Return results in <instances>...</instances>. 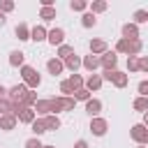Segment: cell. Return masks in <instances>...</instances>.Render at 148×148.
Masks as SVG:
<instances>
[{
	"mask_svg": "<svg viewBox=\"0 0 148 148\" xmlns=\"http://www.w3.org/2000/svg\"><path fill=\"white\" fill-rule=\"evenodd\" d=\"M51 99V113L58 116L62 111H74L76 106V99L74 97H65V95H58V97H49Z\"/></svg>",
	"mask_w": 148,
	"mask_h": 148,
	"instance_id": "1",
	"label": "cell"
},
{
	"mask_svg": "<svg viewBox=\"0 0 148 148\" xmlns=\"http://www.w3.org/2000/svg\"><path fill=\"white\" fill-rule=\"evenodd\" d=\"M21 79H23V83H25L30 90L39 88V83H42V76H39V72H37L35 67H30V65H23V67H21Z\"/></svg>",
	"mask_w": 148,
	"mask_h": 148,
	"instance_id": "2",
	"label": "cell"
},
{
	"mask_svg": "<svg viewBox=\"0 0 148 148\" xmlns=\"http://www.w3.org/2000/svg\"><path fill=\"white\" fill-rule=\"evenodd\" d=\"M28 92H30V88H28V86L21 81V83H16V86H12V88H9L7 99H9V102H14V104H21V106H23V102H25Z\"/></svg>",
	"mask_w": 148,
	"mask_h": 148,
	"instance_id": "3",
	"label": "cell"
},
{
	"mask_svg": "<svg viewBox=\"0 0 148 148\" xmlns=\"http://www.w3.org/2000/svg\"><path fill=\"white\" fill-rule=\"evenodd\" d=\"M102 79H104V81H109V83H113L116 88H127V83H130V76H127L125 72H120V69L104 72V74H102Z\"/></svg>",
	"mask_w": 148,
	"mask_h": 148,
	"instance_id": "4",
	"label": "cell"
},
{
	"mask_svg": "<svg viewBox=\"0 0 148 148\" xmlns=\"http://www.w3.org/2000/svg\"><path fill=\"white\" fill-rule=\"evenodd\" d=\"M130 136H132V141H134L136 146H148V127H146L143 123L132 125V127H130Z\"/></svg>",
	"mask_w": 148,
	"mask_h": 148,
	"instance_id": "5",
	"label": "cell"
},
{
	"mask_svg": "<svg viewBox=\"0 0 148 148\" xmlns=\"http://www.w3.org/2000/svg\"><path fill=\"white\" fill-rule=\"evenodd\" d=\"M14 116L18 118V123H25V125H32V123H35V118H37L35 109H30V106H21V104H16Z\"/></svg>",
	"mask_w": 148,
	"mask_h": 148,
	"instance_id": "6",
	"label": "cell"
},
{
	"mask_svg": "<svg viewBox=\"0 0 148 148\" xmlns=\"http://www.w3.org/2000/svg\"><path fill=\"white\" fill-rule=\"evenodd\" d=\"M95 136H104L106 132H109V120L106 118H102V116H97V118H90V127H88Z\"/></svg>",
	"mask_w": 148,
	"mask_h": 148,
	"instance_id": "7",
	"label": "cell"
},
{
	"mask_svg": "<svg viewBox=\"0 0 148 148\" xmlns=\"http://www.w3.org/2000/svg\"><path fill=\"white\" fill-rule=\"evenodd\" d=\"M120 32H123V37H125V39H130V42H134V39H141V32H139V25H134L132 21H127V23H123V28H120Z\"/></svg>",
	"mask_w": 148,
	"mask_h": 148,
	"instance_id": "8",
	"label": "cell"
},
{
	"mask_svg": "<svg viewBox=\"0 0 148 148\" xmlns=\"http://www.w3.org/2000/svg\"><path fill=\"white\" fill-rule=\"evenodd\" d=\"M99 62H102L104 72H113L116 65H118V56H116V51H106L104 56H99Z\"/></svg>",
	"mask_w": 148,
	"mask_h": 148,
	"instance_id": "9",
	"label": "cell"
},
{
	"mask_svg": "<svg viewBox=\"0 0 148 148\" xmlns=\"http://www.w3.org/2000/svg\"><path fill=\"white\" fill-rule=\"evenodd\" d=\"M46 72L51 74V76H60L62 72H65V62L56 56V58H49L46 60Z\"/></svg>",
	"mask_w": 148,
	"mask_h": 148,
	"instance_id": "10",
	"label": "cell"
},
{
	"mask_svg": "<svg viewBox=\"0 0 148 148\" xmlns=\"http://www.w3.org/2000/svg\"><path fill=\"white\" fill-rule=\"evenodd\" d=\"M46 42H49L51 46H62V44H65V30H62V28H51Z\"/></svg>",
	"mask_w": 148,
	"mask_h": 148,
	"instance_id": "11",
	"label": "cell"
},
{
	"mask_svg": "<svg viewBox=\"0 0 148 148\" xmlns=\"http://www.w3.org/2000/svg\"><path fill=\"white\" fill-rule=\"evenodd\" d=\"M88 49H90V53L92 56H104L106 51H109V44L104 42V39H90V44H88Z\"/></svg>",
	"mask_w": 148,
	"mask_h": 148,
	"instance_id": "12",
	"label": "cell"
},
{
	"mask_svg": "<svg viewBox=\"0 0 148 148\" xmlns=\"http://www.w3.org/2000/svg\"><path fill=\"white\" fill-rule=\"evenodd\" d=\"M16 125H18V118H16L14 113H9V116H0V130L12 132V130H16Z\"/></svg>",
	"mask_w": 148,
	"mask_h": 148,
	"instance_id": "13",
	"label": "cell"
},
{
	"mask_svg": "<svg viewBox=\"0 0 148 148\" xmlns=\"http://www.w3.org/2000/svg\"><path fill=\"white\" fill-rule=\"evenodd\" d=\"M9 65L12 67H23L25 65V53L23 51H18V49H14V51H9Z\"/></svg>",
	"mask_w": 148,
	"mask_h": 148,
	"instance_id": "14",
	"label": "cell"
},
{
	"mask_svg": "<svg viewBox=\"0 0 148 148\" xmlns=\"http://www.w3.org/2000/svg\"><path fill=\"white\" fill-rule=\"evenodd\" d=\"M62 62H65V69H69L72 74H76V72H79V67H83V58H79L76 53H74V56H69V58H67V60H62Z\"/></svg>",
	"mask_w": 148,
	"mask_h": 148,
	"instance_id": "15",
	"label": "cell"
},
{
	"mask_svg": "<svg viewBox=\"0 0 148 148\" xmlns=\"http://www.w3.org/2000/svg\"><path fill=\"white\" fill-rule=\"evenodd\" d=\"M83 67H86L90 74H95V69H97V67H102V62H99V56H92V53L83 56Z\"/></svg>",
	"mask_w": 148,
	"mask_h": 148,
	"instance_id": "16",
	"label": "cell"
},
{
	"mask_svg": "<svg viewBox=\"0 0 148 148\" xmlns=\"http://www.w3.org/2000/svg\"><path fill=\"white\" fill-rule=\"evenodd\" d=\"M102 83H104L102 74H90V76L86 79V88H88L90 92H97V90L102 88Z\"/></svg>",
	"mask_w": 148,
	"mask_h": 148,
	"instance_id": "17",
	"label": "cell"
},
{
	"mask_svg": "<svg viewBox=\"0 0 148 148\" xmlns=\"http://www.w3.org/2000/svg\"><path fill=\"white\" fill-rule=\"evenodd\" d=\"M32 109H35V113H37L39 118L51 116V99H37V104H35Z\"/></svg>",
	"mask_w": 148,
	"mask_h": 148,
	"instance_id": "18",
	"label": "cell"
},
{
	"mask_svg": "<svg viewBox=\"0 0 148 148\" xmlns=\"http://www.w3.org/2000/svg\"><path fill=\"white\" fill-rule=\"evenodd\" d=\"M99 111H102V102H99L97 97H92V99H88V102H86V113H88L90 118H97V116H99Z\"/></svg>",
	"mask_w": 148,
	"mask_h": 148,
	"instance_id": "19",
	"label": "cell"
},
{
	"mask_svg": "<svg viewBox=\"0 0 148 148\" xmlns=\"http://www.w3.org/2000/svg\"><path fill=\"white\" fill-rule=\"evenodd\" d=\"M30 30H32V28H30L28 23H18V25L14 28V35H16L18 42H28V39H30Z\"/></svg>",
	"mask_w": 148,
	"mask_h": 148,
	"instance_id": "20",
	"label": "cell"
},
{
	"mask_svg": "<svg viewBox=\"0 0 148 148\" xmlns=\"http://www.w3.org/2000/svg\"><path fill=\"white\" fill-rule=\"evenodd\" d=\"M46 37H49V30H46L44 25H35V28L30 30V39L37 42V44H39V42H46Z\"/></svg>",
	"mask_w": 148,
	"mask_h": 148,
	"instance_id": "21",
	"label": "cell"
},
{
	"mask_svg": "<svg viewBox=\"0 0 148 148\" xmlns=\"http://www.w3.org/2000/svg\"><path fill=\"white\" fill-rule=\"evenodd\" d=\"M42 120H44L46 132H56V130H60V118H58V116H53V113H51V116H44Z\"/></svg>",
	"mask_w": 148,
	"mask_h": 148,
	"instance_id": "22",
	"label": "cell"
},
{
	"mask_svg": "<svg viewBox=\"0 0 148 148\" xmlns=\"http://www.w3.org/2000/svg\"><path fill=\"white\" fill-rule=\"evenodd\" d=\"M106 9H109V2H106V0H92L90 7H88V12H92L95 16L102 14V12H106Z\"/></svg>",
	"mask_w": 148,
	"mask_h": 148,
	"instance_id": "23",
	"label": "cell"
},
{
	"mask_svg": "<svg viewBox=\"0 0 148 148\" xmlns=\"http://www.w3.org/2000/svg\"><path fill=\"white\" fill-rule=\"evenodd\" d=\"M81 25H83V28H95V25H97V16H95L92 12H83V14H81Z\"/></svg>",
	"mask_w": 148,
	"mask_h": 148,
	"instance_id": "24",
	"label": "cell"
},
{
	"mask_svg": "<svg viewBox=\"0 0 148 148\" xmlns=\"http://www.w3.org/2000/svg\"><path fill=\"white\" fill-rule=\"evenodd\" d=\"M56 7H39V18L42 21H53L56 18Z\"/></svg>",
	"mask_w": 148,
	"mask_h": 148,
	"instance_id": "25",
	"label": "cell"
},
{
	"mask_svg": "<svg viewBox=\"0 0 148 148\" xmlns=\"http://www.w3.org/2000/svg\"><path fill=\"white\" fill-rule=\"evenodd\" d=\"M74 92H76V88L69 83V79L60 81V95H65V97H74Z\"/></svg>",
	"mask_w": 148,
	"mask_h": 148,
	"instance_id": "26",
	"label": "cell"
},
{
	"mask_svg": "<svg viewBox=\"0 0 148 148\" xmlns=\"http://www.w3.org/2000/svg\"><path fill=\"white\" fill-rule=\"evenodd\" d=\"M30 130H32V136H42V134L46 132V127H44V120L37 116V118H35V123L30 125Z\"/></svg>",
	"mask_w": 148,
	"mask_h": 148,
	"instance_id": "27",
	"label": "cell"
},
{
	"mask_svg": "<svg viewBox=\"0 0 148 148\" xmlns=\"http://www.w3.org/2000/svg\"><path fill=\"white\" fill-rule=\"evenodd\" d=\"M132 23H134V25L148 23V12H146V9H136V12L132 14Z\"/></svg>",
	"mask_w": 148,
	"mask_h": 148,
	"instance_id": "28",
	"label": "cell"
},
{
	"mask_svg": "<svg viewBox=\"0 0 148 148\" xmlns=\"http://www.w3.org/2000/svg\"><path fill=\"white\" fill-rule=\"evenodd\" d=\"M16 111V104L9 102V99H0V116H9Z\"/></svg>",
	"mask_w": 148,
	"mask_h": 148,
	"instance_id": "29",
	"label": "cell"
},
{
	"mask_svg": "<svg viewBox=\"0 0 148 148\" xmlns=\"http://www.w3.org/2000/svg\"><path fill=\"white\" fill-rule=\"evenodd\" d=\"M88 7H90L88 0H72L69 2V9L72 12H88Z\"/></svg>",
	"mask_w": 148,
	"mask_h": 148,
	"instance_id": "30",
	"label": "cell"
},
{
	"mask_svg": "<svg viewBox=\"0 0 148 148\" xmlns=\"http://www.w3.org/2000/svg\"><path fill=\"white\" fill-rule=\"evenodd\" d=\"M74 99H76V102H88V99H92V92L83 86V88H79V90L74 92Z\"/></svg>",
	"mask_w": 148,
	"mask_h": 148,
	"instance_id": "31",
	"label": "cell"
},
{
	"mask_svg": "<svg viewBox=\"0 0 148 148\" xmlns=\"http://www.w3.org/2000/svg\"><path fill=\"white\" fill-rule=\"evenodd\" d=\"M69 56H74V46H69V44L58 46V58H60V60H67Z\"/></svg>",
	"mask_w": 148,
	"mask_h": 148,
	"instance_id": "32",
	"label": "cell"
},
{
	"mask_svg": "<svg viewBox=\"0 0 148 148\" xmlns=\"http://www.w3.org/2000/svg\"><path fill=\"white\" fill-rule=\"evenodd\" d=\"M132 106H134V111H141V113H146V111H148V99H146V97H134Z\"/></svg>",
	"mask_w": 148,
	"mask_h": 148,
	"instance_id": "33",
	"label": "cell"
},
{
	"mask_svg": "<svg viewBox=\"0 0 148 148\" xmlns=\"http://www.w3.org/2000/svg\"><path fill=\"white\" fill-rule=\"evenodd\" d=\"M116 53H130V39H125V37H120L118 42H116Z\"/></svg>",
	"mask_w": 148,
	"mask_h": 148,
	"instance_id": "34",
	"label": "cell"
},
{
	"mask_svg": "<svg viewBox=\"0 0 148 148\" xmlns=\"http://www.w3.org/2000/svg\"><path fill=\"white\" fill-rule=\"evenodd\" d=\"M141 51H143V42H141V39L130 42V53H127V56H139Z\"/></svg>",
	"mask_w": 148,
	"mask_h": 148,
	"instance_id": "35",
	"label": "cell"
},
{
	"mask_svg": "<svg viewBox=\"0 0 148 148\" xmlns=\"http://www.w3.org/2000/svg\"><path fill=\"white\" fill-rule=\"evenodd\" d=\"M69 83L79 90V88H83V86H86V79H83L81 74H69Z\"/></svg>",
	"mask_w": 148,
	"mask_h": 148,
	"instance_id": "36",
	"label": "cell"
},
{
	"mask_svg": "<svg viewBox=\"0 0 148 148\" xmlns=\"http://www.w3.org/2000/svg\"><path fill=\"white\" fill-rule=\"evenodd\" d=\"M127 72H139V56H127Z\"/></svg>",
	"mask_w": 148,
	"mask_h": 148,
	"instance_id": "37",
	"label": "cell"
},
{
	"mask_svg": "<svg viewBox=\"0 0 148 148\" xmlns=\"http://www.w3.org/2000/svg\"><path fill=\"white\" fill-rule=\"evenodd\" d=\"M23 148H44V143L39 141V136H30V139L23 143Z\"/></svg>",
	"mask_w": 148,
	"mask_h": 148,
	"instance_id": "38",
	"label": "cell"
},
{
	"mask_svg": "<svg viewBox=\"0 0 148 148\" xmlns=\"http://www.w3.org/2000/svg\"><path fill=\"white\" fill-rule=\"evenodd\" d=\"M16 5H14V0H0V12L2 14H7V12H12Z\"/></svg>",
	"mask_w": 148,
	"mask_h": 148,
	"instance_id": "39",
	"label": "cell"
},
{
	"mask_svg": "<svg viewBox=\"0 0 148 148\" xmlns=\"http://www.w3.org/2000/svg\"><path fill=\"white\" fill-rule=\"evenodd\" d=\"M136 90H139V97H148V81H146V79H143V81H139Z\"/></svg>",
	"mask_w": 148,
	"mask_h": 148,
	"instance_id": "40",
	"label": "cell"
},
{
	"mask_svg": "<svg viewBox=\"0 0 148 148\" xmlns=\"http://www.w3.org/2000/svg\"><path fill=\"white\" fill-rule=\"evenodd\" d=\"M139 72L148 74V56H139Z\"/></svg>",
	"mask_w": 148,
	"mask_h": 148,
	"instance_id": "41",
	"label": "cell"
},
{
	"mask_svg": "<svg viewBox=\"0 0 148 148\" xmlns=\"http://www.w3.org/2000/svg\"><path fill=\"white\" fill-rule=\"evenodd\" d=\"M7 95H9V88H5V86L0 83V99H7Z\"/></svg>",
	"mask_w": 148,
	"mask_h": 148,
	"instance_id": "42",
	"label": "cell"
},
{
	"mask_svg": "<svg viewBox=\"0 0 148 148\" xmlns=\"http://www.w3.org/2000/svg\"><path fill=\"white\" fill-rule=\"evenodd\" d=\"M74 148H88V141H86V139H79V141L74 143Z\"/></svg>",
	"mask_w": 148,
	"mask_h": 148,
	"instance_id": "43",
	"label": "cell"
},
{
	"mask_svg": "<svg viewBox=\"0 0 148 148\" xmlns=\"http://www.w3.org/2000/svg\"><path fill=\"white\" fill-rule=\"evenodd\" d=\"M5 23H7V14H2V12H0V28H2Z\"/></svg>",
	"mask_w": 148,
	"mask_h": 148,
	"instance_id": "44",
	"label": "cell"
},
{
	"mask_svg": "<svg viewBox=\"0 0 148 148\" xmlns=\"http://www.w3.org/2000/svg\"><path fill=\"white\" fill-rule=\"evenodd\" d=\"M143 125H146V127H148V111H146V113H143Z\"/></svg>",
	"mask_w": 148,
	"mask_h": 148,
	"instance_id": "45",
	"label": "cell"
},
{
	"mask_svg": "<svg viewBox=\"0 0 148 148\" xmlns=\"http://www.w3.org/2000/svg\"><path fill=\"white\" fill-rule=\"evenodd\" d=\"M44 148H56V146H44Z\"/></svg>",
	"mask_w": 148,
	"mask_h": 148,
	"instance_id": "46",
	"label": "cell"
},
{
	"mask_svg": "<svg viewBox=\"0 0 148 148\" xmlns=\"http://www.w3.org/2000/svg\"><path fill=\"white\" fill-rule=\"evenodd\" d=\"M136 148H146V146H136Z\"/></svg>",
	"mask_w": 148,
	"mask_h": 148,
	"instance_id": "47",
	"label": "cell"
},
{
	"mask_svg": "<svg viewBox=\"0 0 148 148\" xmlns=\"http://www.w3.org/2000/svg\"><path fill=\"white\" fill-rule=\"evenodd\" d=\"M146 99H148V97H146Z\"/></svg>",
	"mask_w": 148,
	"mask_h": 148,
	"instance_id": "48",
	"label": "cell"
}]
</instances>
